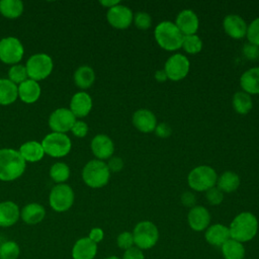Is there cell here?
Masks as SVG:
<instances>
[{
  "label": "cell",
  "instance_id": "1",
  "mask_svg": "<svg viewBox=\"0 0 259 259\" xmlns=\"http://www.w3.org/2000/svg\"><path fill=\"white\" fill-rule=\"evenodd\" d=\"M26 167L20 153L13 149H0V180L13 181L19 178Z\"/></svg>",
  "mask_w": 259,
  "mask_h": 259
},
{
  "label": "cell",
  "instance_id": "2",
  "mask_svg": "<svg viewBox=\"0 0 259 259\" xmlns=\"http://www.w3.org/2000/svg\"><path fill=\"white\" fill-rule=\"evenodd\" d=\"M229 230L231 239L240 243L251 241L258 231L257 218L252 212L243 211L234 218Z\"/></svg>",
  "mask_w": 259,
  "mask_h": 259
},
{
  "label": "cell",
  "instance_id": "3",
  "mask_svg": "<svg viewBox=\"0 0 259 259\" xmlns=\"http://www.w3.org/2000/svg\"><path fill=\"white\" fill-rule=\"evenodd\" d=\"M157 44L166 51H177L182 47L184 35L172 21H162L154 31Z\"/></svg>",
  "mask_w": 259,
  "mask_h": 259
},
{
  "label": "cell",
  "instance_id": "4",
  "mask_svg": "<svg viewBox=\"0 0 259 259\" xmlns=\"http://www.w3.org/2000/svg\"><path fill=\"white\" fill-rule=\"evenodd\" d=\"M110 171L107 164L101 160L89 161L82 170V178L86 185L91 188H100L107 184Z\"/></svg>",
  "mask_w": 259,
  "mask_h": 259
},
{
  "label": "cell",
  "instance_id": "5",
  "mask_svg": "<svg viewBox=\"0 0 259 259\" xmlns=\"http://www.w3.org/2000/svg\"><path fill=\"white\" fill-rule=\"evenodd\" d=\"M218 175L213 168L201 165L193 168L188 176L187 182L191 189L195 191H206L217 184Z\"/></svg>",
  "mask_w": 259,
  "mask_h": 259
},
{
  "label": "cell",
  "instance_id": "6",
  "mask_svg": "<svg viewBox=\"0 0 259 259\" xmlns=\"http://www.w3.org/2000/svg\"><path fill=\"white\" fill-rule=\"evenodd\" d=\"M135 245L141 250L153 248L159 240V231L156 225L150 221L138 223L133 232Z\"/></svg>",
  "mask_w": 259,
  "mask_h": 259
},
{
  "label": "cell",
  "instance_id": "7",
  "mask_svg": "<svg viewBox=\"0 0 259 259\" xmlns=\"http://www.w3.org/2000/svg\"><path fill=\"white\" fill-rule=\"evenodd\" d=\"M41 146L45 154L53 158H61L69 154L72 143L67 135L53 132L42 139Z\"/></svg>",
  "mask_w": 259,
  "mask_h": 259
},
{
  "label": "cell",
  "instance_id": "8",
  "mask_svg": "<svg viewBox=\"0 0 259 259\" xmlns=\"http://www.w3.org/2000/svg\"><path fill=\"white\" fill-rule=\"evenodd\" d=\"M53 60L47 54H35L29 57L26 62L25 68L29 79L40 81L46 79L53 71Z\"/></svg>",
  "mask_w": 259,
  "mask_h": 259
},
{
  "label": "cell",
  "instance_id": "9",
  "mask_svg": "<svg viewBox=\"0 0 259 259\" xmlns=\"http://www.w3.org/2000/svg\"><path fill=\"white\" fill-rule=\"evenodd\" d=\"M49 202L55 211H66L74 203V191L68 184H57L50 192Z\"/></svg>",
  "mask_w": 259,
  "mask_h": 259
},
{
  "label": "cell",
  "instance_id": "10",
  "mask_svg": "<svg viewBox=\"0 0 259 259\" xmlns=\"http://www.w3.org/2000/svg\"><path fill=\"white\" fill-rule=\"evenodd\" d=\"M24 49L20 40L7 36L0 40V60L9 65H16L23 57Z\"/></svg>",
  "mask_w": 259,
  "mask_h": 259
},
{
  "label": "cell",
  "instance_id": "11",
  "mask_svg": "<svg viewBox=\"0 0 259 259\" xmlns=\"http://www.w3.org/2000/svg\"><path fill=\"white\" fill-rule=\"evenodd\" d=\"M190 69L189 60L182 54L172 55L165 63L164 71L171 81H180L186 77Z\"/></svg>",
  "mask_w": 259,
  "mask_h": 259
},
{
  "label": "cell",
  "instance_id": "12",
  "mask_svg": "<svg viewBox=\"0 0 259 259\" xmlns=\"http://www.w3.org/2000/svg\"><path fill=\"white\" fill-rule=\"evenodd\" d=\"M76 122V116L68 108H58L49 117V126L54 133L65 134L71 131Z\"/></svg>",
  "mask_w": 259,
  "mask_h": 259
},
{
  "label": "cell",
  "instance_id": "13",
  "mask_svg": "<svg viewBox=\"0 0 259 259\" xmlns=\"http://www.w3.org/2000/svg\"><path fill=\"white\" fill-rule=\"evenodd\" d=\"M106 19L108 23L114 28L124 29L132 24L134 20V14L131 8H128L127 6L118 4L107 10Z\"/></svg>",
  "mask_w": 259,
  "mask_h": 259
},
{
  "label": "cell",
  "instance_id": "14",
  "mask_svg": "<svg viewBox=\"0 0 259 259\" xmlns=\"http://www.w3.org/2000/svg\"><path fill=\"white\" fill-rule=\"evenodd\" d=\"M189 227L195 232H201L208 228L210 223V214L202 205H194L187 214Z\"/></svg>",
  "mask_w": 259,
  "mask_h": 259
},
{
  "label": "cell",
  "instance_id": "15",
  "mask_svg": "<svg viewBox=\"0 0 259 259\" xmlns=\"http://www.w3.org/2000/svg\"><path fill=\"white\" fill-rule=\"evenodd\" d=\"M91 151L97 160L109 159L114 152V145L106 135H96L91 141Z\"/></svg>",
  "mask_w": 259,
  "mask_h": 259
},
{
  "label": "cell",
  "instance_id": "16",
  "mask_svg": "<svg viewBox=\"0 0 259 259\" xmlns=\"http://www.w3.org/2000/svg\"><path fill=\"white\" fill-rule=\"evenodd\" d=\"M175 24L183 35H191L195 34L197 31L199 20L197 15L192 10L185 9L178 13Z\"/></svg>",
  "mask_w": 259,
  "mask_h": 259
},
{
  "label": "cell",
  "instance_id": "17",
  "mask_svg": "<svg viewBox=\"0 0 259 259\" xmlns=\"http://www.w3.org/2000/svg\"><path fill=\"white\" fill-rule=\"evenodd\" d=\"M223 26L226 33L233 38H243L247 33V23L237 14H229L224 18Z\"/></svg>",
  "mask_w": 259,
  "mask_h": 259
},
{
  "label": "cell",
  "instance_id": "18",
  "mask_svg": "<svg viewBox=\"0 0 259 259\" xmlns=\"http://www.w3.org/2000/svg\"><path fill=\"white\" fill-rule=\"evenodd\" d=\"M92 108V99L90 95L84 91L75 93L70 101V110L76 117H84L88 115Z\"/></svg>",
  "mask_w": 259,
  "mask_h": 259
},
{
  "label": "cell",
  "instance_id": "19",
  "mask_svg": "<svg viewBox=\"0 0 259 259\" xmlns=\"http://www.w3.org/2000/svg\"><path fill=\"white\" fill-rule=\"evenodd\" d=\"M133 124L142 133H151L157 126V118L151 110L139 109L133 115Z\"/></svg>",
  "mask_w": 259,
  "mask_h": 259
},
{
  "label": "cell",
  "instance_id": "20",
  "mask_svg": "<svg viewBox=\"0 0 259 259\" xmlns=\"http://www.w3.org/2000/svg\"><path fill=\"white\" fill-rule=\"evenodd\" d=\"M97 253V244L88 237L76 241L72 248L73 259H94Z\"/></svg>",
  "mask_w": 259,
  "mask_h": 259
},
{
  "label": "cell",
  "instance_id": "21",
  "mask_svg": "<svg viewBox=\"0 0 259 259\" xmlns=\"http://www.w3.org/2000/svg\"><path fill=\"white\" fill-rule=\"evenodd\" d=\"M204 238L208 244L222 247L229 239H231L229 227L222 224L211 225L206 229Z\"/></svg>",
  "mask_w": 259,
  "mask_h": 259
},
{
  "label": "cell",
  "instance_id": "22",
  "mask_svg": "<svg viewBox=\"0 0 259 259\" xmlns=\"http://www.w3.org/2000/svg\"><path fill=\"white\" fill-rule=\"evenodd\" d=\"M20 217V210L13 201L6 200L0 202V227L7 228L13 226Z\"/></svg>",
  "mask_w": 259,
  "mask_h": 259
},
{
  "label": "cell",
  "instance_id": "23",
  "mask_svg": "<svg viewBox=\"0 0 259 259\" xmlns=\"http://www.w3.org/2000/svg\"><path fill=\"white\" fill-rule=\"evenodd\" d=\"M40 86L38 82L27 79L18 86V97L24 103H33L40 96Z\"/></svg>",
  "mask_w": 259,
  "mask_h": 259
},
{
  "label": "cell",
  "instance_id": "24",
  "mask_svg": "<svg viewBox=\"0 0 259 259\" xmlns=\"http://www.w3.org/2000/svg\"><path fill=\"white\" fill-rule=\"evenodd\" d=\"M240 85L243 91L249 95L259 94V67L245 71L240 78Z\"/></svg>",
  "mask_w": 259,
  "mask_h": 259
},
{
  "label": "cell",
  "instance_id": "25",
  "mask_svg": "<svg viewBox=\"0 0 259 259\" xmlns=\"http://www.w3.org/2000/svg\"><path fill=\"white\" fill-rule=\"evenodd\" d=\"M46 215L45 207L36 202H31L23 206L20 211L22 221L27 225H36L40 223Z\"/></svg>",
  "mask_w": 259,
  "mask_h": 259
},
{
  "label": "cell",
  "instance_id": "26",
  "mask_svg": "<svg viewBox=\"0 0 259 259\" xmlns=\"http://www.w3.org/2000/svg\"><path fill=\"white\" fill-rule=\"evenodd\" d=\"M21 157L26 162H37L45 156V151L41 143L36 141H28L22 144L18 150Z\"/></svg>",
  "mask_w": 259,
  "mask_h": 259
},
{
  "label": "cell",
  "instance_id": "27",
  "mask_svg": "<svg viewBox=\"0 0 259 259\" xmlns=\"http://www.w3.org/2000/svg\"><path fill=\"white\" fill-rule=\"evenodd\" d=\"M18 97V87L9 79H0V105H9Z\"/></svg>",
  "mask_w": 259,
  "mask_h": 259
},
{
  "label": "cell",
  "instance_id": "28",
  "mask_svg": "<svg viewBox=\"0 0 259 259\" xmlns=\"http://www.w3.org/2000/svg\"><path fill=\"white\" fill-rule=\"evenodd\" d=\"M95 80V73L89 66H81L74 73V82L81 89L89 88Z\"/></svg>",
  "mask_w": 259,
  "mask_h": 259
},
{
  "label": "cell",
  "instance_id": "29",
  "mask_svg": "<svg viewBox=\"0 0 259 259\" xmlns=\"http://www.w3.org/2000/svg\"><path fill=\"white\" fill-rule=\"evenodd\" d=\"M218 188L223 192H233L240 186V177L232 171L224 172L217 180Z\"/></svg>",
  "mask_w": 259,
  "mask_h": 259
},
{
  "label": "cell",
  "instance_id": "30",
  "mask_svg": "<svg viewBox=\"0 0 259 259\" xmlns=\"http://www.w3.org/2000/svg\"><path fill=\"white\" fill-rule=\"evenodd\" d=\"M222 253L225 259H244L245 248L243 243H240L234 239H229L222 246Z\"/></svg>",
  "mask_w": 259,
  "mask_h": 259
},
{
  "label": "cell",
  "instance_id": "31",
  "mask_svg": "<svg viewBox=\"0 0 259 259\" xmlns=\"http://www.w3.org/2000/svg\"><path fill=\"white\" fill-rule=\"evenodd\" d=\"M23 12V3L20 0H1L0 13L6 18H17Z\"/></svg>",
  "mask_w": 259,
  "mask_h": 259
},
{
  "label": "cell",
  "instance_id": "32",
  "mask_svg": "<svg viewBox=\"0 0 259 259\" xmlns=\"http://www.w3.org/2000/svg\"><path fill=\"white\" fill-rule=\"evenodd\" d=\"M232 103L235 111L239 114H247L253 106L251 96L244 91L236 92L233 96Z\"/></svg>",
  "mask_w": 259,
  "mask_h": 259
},
{
  "label": "cell",
  "instance_id": "33",
  "mask_svg": "<svg viewBox=\"0 0 259 259\" xmlns=\"http://www.w3.org/2000/svg\"><path fill=\"white\" fill-rule=\"evenodd\" d=\"M50 176L56 183H64L70 176V168L65 163L57 162L51 167Z\"/></svg>",
  "mask_w": 259,
  "mask_h": 259
},
{
  "label": "cell",
  "instance_id": "34",
  "mask_svg": "<svg viewBox=\"0 0 259 259\" xmlns=\"http://www.w3.org/2000/svg\"><path fill=\"white\" fill-rule=\"evenodd\" d=\"M181 48H183V50L186 53H188L190 55H194V54H197V53H199L201 51V49H202V40L196 34L184 35Z\"/></svg>",
  "mask_w": 259,
  "mask_h": 259
},
{
  "label": "cell",
  "instance_id": "35",
  "mask_svg": "<svg viewBox=\"0 0 259 259\" xmlns=\"http://www.w3.org/2000/svg\"><path fill=\"white\" fill-rule=\"evenodd\" d=\"M19 254V246L14 241H6L0 246V259H17Z\"/></svg>",
  "mask_w": 259,
  "mask_h": 259
},
{
  "label": "cell",
  "instance_id": "36",
  "mask_svg": "<svg viewBox=\"0 0 259 259\" xmlns=\"http://www.w3.org/2000/svg\"><path fill=\"white\" fill-rule=\"evenodd\" d=\"M28 75L25 66L16 64L13 65L8 71V79L14 84H21L25 80H27Z\"/></svg>",
  "mask_w": 259,
  "mask_h": 259
},
{
  "label": "cell",
  "instance_id": "37",
  "mask_svg": "<svg viewBox=\"0 0 259 259\" xmlns=\"http://www.w3.org/2000/svg\"><path fill=\"white\" fill-rule=\"evenodd\" d=\"M246 36L250 44L259 47V17L255 18L247 27Z\"/></svg>",
  "mask_w": 259,
  "mask_h": 259
},
{
  "label": "cell",
  "instance_id": "38",
  "mask_svg": "<svg viewBox=\"0 0 259 259\" xmlns=\"http://www.w3.org/2000/svg\"><path fill=\"white\" fill-rule=\"evenodd\" d=\"M205 198L211 205H219L224 199V193L218 187H211L205 191Z\"/></svg>",
  "mask_w": 259,
  "mask_h": 259
},
{
  "label": "cell",
  "instance_id": "39",
  "mask_svg": "<svg viewBox=\"0 0 259 259\" xmlns=\"http://www.w3.org/2000/svg\"><path fill=\"white\" fill-rule=\"evenodd\" d=\"M116 243H117V246L122 249V250H127L132 247H134V236H133V233L131 232H122L120 233L118 236H117V239H116Z\"/></svg>",
  "mask_w": 259,
  "mask_h": 259
},
{
  "label": "cell",
  "instance_id": "40",
  "mask_svg": "<svg viewBox=\"0 0 259 259\" xmlns=\"http://www.w3.org/2000/svg\"><path fill=\"white\" fill-rule=\"evenodd\" d=\"M135 25L140 29H148L151 26L152 18L147 12H138L134 16Z\"/></svg>",
  "mask_w": 259,
  "mask_h": 259
},
{
  "label": "cell",
  "instance_id": "41",
  "mask_svg": "<svg viewBox=\"0 0 259 259\" xmlns=\"http://www.w3.org/2000/svg\"><path fill=\"white\" fill-rule=\"evenodd\" d=\"M243 55L250 61H257L259 60V47L250 42L245 44L243 47Z\"/></svg>",
  "mask_w": 259,
  "mask_h": 259
},
{
  "label": "cell",
  "instance_id": "42",
  "mask_svg": "<svg viewBox=\"0 0 259 259\" xmlns=\"http://www.w3.org/2000/svg\"><path fill=\"white\" fill-rule=\"evenodd\" d=\"M71 132L77 138H84L88 133V125L82 120H76L71 128Z\"/></svg>",
  "mask_w": 259,
  "mask_h": 259
},
{
  "label": "cell",
  "instance_id": "43",
  "mask_svg": "<svg viewBox=\"0 0 259 259\" xmlns=\"http://www.w3.org/2000/svg\"><path fill=\"white\" fill-rule=\"evenodd\" d=\"M122 259H145L143 251L138 247H132L124 251Z\"/></svg>",
  "mask_w": 259,
  "mask_h": 259
},
{
  "label": "cell",
  "instance_id": "44",
  "mask_svg": "<svg viewBox=\"0 0 259 259\" xmlns=\"http://www.w3.org/2000/svg\"><path fill=\"white\" fill-rule=\"evenodd\" d=\"M154 132H155L156 136H158L159 138L165 139L171 135L172 131H171V127L169 124H167L165 122H161V123H157V126Z\"/></svg>",
  "mask_w": 259,
  "mask_h": 259
},
{
  "label": "cell",
  "instance_id": "45",
  "mask_svg": "<svg viewBox=\"0 0 259 259\" xmlns=\"http://www.w3.org/2000/svg\"><path fill=\"white\" fill-rule=\"evenodd\" d=\"M107 167L110 172H119L123 167V161L119 157H110Z\"/></svg>",
  "mask_w": 259,
  "mask_h": 259
},
{
  "label": "cell",
  "instance_id": "46",
  "mask_svg": "<svg viewBox=\"0 0 259 259\" xmlns=\"http://www.w3.org/2000/svg\"><path fill=\"white\" fill-rule=\"evenodd\" d=\"M195 195L190 192V191H185L184 193H182L181 195V202L182 204H184L185 206H188V207H193L194 204H195Z\"/></svg>",
  "mask_w": 259,
  "mask_h": 259
},
{
  "label": "cell",
  "instance_id": "47",
  "mask_svg": "<svg viewBox=\"0 0 259 259\" xmlns=\"http://www.w3.org/2000/svg\"><path fill=\"white\" fill-rule=\"evenodd\" d=\"M103 237H104V233H103V230L100 229V228L91 229V231L89 233V236H88V238L96 244L101 242L103 240Z\"/></svg>",
  "mask_w": 259,
  "mask_h": 259
},
{
  "label": "cell",
  "instance_id": "48",
  "mask_svg": "<svg viewBox=\"0 0 259 259\" xmlns=\"http://www.w3.org/2000/svg\"><path fill=\"white\" fill-rule=\"evenodd\" d=\"M167 79H168V77H167V74L164 71V69L163 70H158V71L155 72V80L156 81L162 83V82H165Z\"/></svg>",
  "mask_w": 259,
  "mask_h": 259
},
{
  "label": "cell",
  "instance_id": "49",
  "mask_svg": "<svg viewBox=\"0 0 259 259\" xmlns=\"http://www.w3.org/2000/svg\"><path fill=\"white\" fill-rule=\"evenodd\" d=\"M102 6H104V7H106V8H111V7H113V6H116V5H118L119 4V1L118 0H101L100 2H99Z\"/></svg>",
  "mask_w": 259,
  "mask_h": 259
},
{
  "label": "cell",
  "instance_id": "50",
  "mask_svg": "<svg viewBox=\"0 0 259 259\" xmlns=\"http://www.w3.org/2000/svg\"><path fill=\"white\" fill-rule=\"evenodd\" d=\"M105 259H120V258H118L117 256H109V257H106Z\"/></svg>",
  "mask_w": 259,
  "mask_h": 259
}]
</instances>
